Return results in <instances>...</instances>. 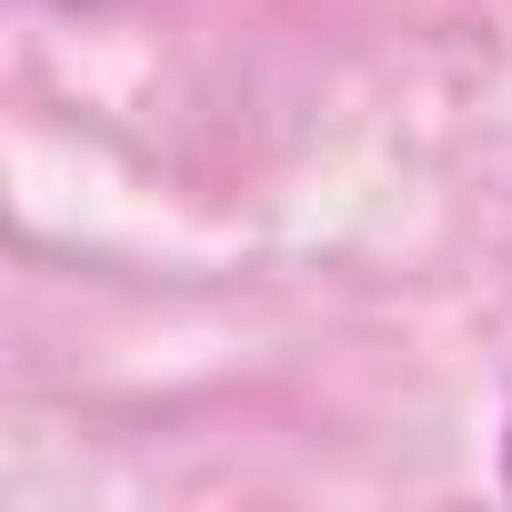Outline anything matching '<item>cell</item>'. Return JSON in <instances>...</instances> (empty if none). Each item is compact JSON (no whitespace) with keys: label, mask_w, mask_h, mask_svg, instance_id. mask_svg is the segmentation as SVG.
<instances>
[{"label":"cell","mask_w":512,"mask_h":512,"mask_svg":"<svg viewBox=\"0 0 512 512\" xmlns=\"http://www.w3.org/2000/svg\"><path fill=\"white\" fill-rule=\"evenodd\" d=\"M502 452H512V432H502ZM502 482H512V462H502Z\"/></svg>","instance_id":"1"}]
</instances>
